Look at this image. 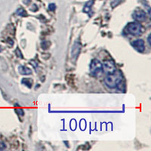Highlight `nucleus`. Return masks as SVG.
I'll return each mask as SVG.
<instances>
[{
  "label": "nucleus",
  "instance_id": "nucleus-1",
  "mask_svg": "<svg viewBox=\"0 0 151 151\" xmlns=\"http://www.w3.org/2000/svg\"><path fill=\"white\" fill-rule=\"evenodd\" d=\"M122 79V76L119 71L114 72L113 73L110 74L105 78L104 83L106 86L110 88H114L117 87L119 84L121 83Z\"/></svg>",
  "mask_w": 151,
  "mask_h": 151
},
{
  "label": "nucleus",
  "instance_id": "nucleus-2",
  "mask_svg": "<svg viewBox=\"0 0 151 151\" xmlns=\"http://www.w3.org/2000/svg\"><path fill=\"white\" fill-rule=\"evenodd\" d=\"M125 31L128 33H130L134 36H138L141 34L142 31V27L139 23L132 22L128 24V26L125 28Z\"/></svg>",
  "mask_w": 151,
  "mask_h": 151
},
{
  "label": "nucleus",
  "instance_id": "nucleus-3",
  "mask_svg": "<svg viewBox=\"0 0 151 151\" xmlns=\"http://www.w3.org/2000/svg\"><path fill=\"white\" fill-rule=\"evenodd\" d=\"M90 72L92 76H98L103 72V66L99 60H93L90 64Z\"/></svg>",
  "mask_w": 151,
  "mask_h": 151
},
{
  "label": "nucleus",
  "instance_id": "nucleus-4",
  "mask_svg": "<svg viewBox=\"0 0 151 151\" xmlns=\"http://www.w3.org/2000/svg\"><path fill=\"white\" fill-rule=\"evenodd\" d=\"M102 66H103V71H104L107 75L113 73L116 71L115 63L113 60H105Z\"/></svg>",
  "mask_w": 151,
  "mask_h": 151
},
{
  "label": "nucleus",
  "instance_id": "nucleus-5",
  "mask_svg": "<svg viewBox=\"0 0 151 151\" xmlns=\"http://www.w3.org/2000/svg\"><path fill=\"white\" fill-rule=\"evenodd\" d=\"M132 17L137 21H144L146 19V13L141 9H137L133 13Z\"/></svg>",
  "mask_w": 151,
  "mask_h": 151
},
{
  "label": "nucleus",
  "instance_id": "nucleus-6",
  "mask_svg": "<svg viewBox=\"0 0 151 151\" xmlns=\"http://www.w3.org/2000/svg\"><path fill=\"white\" fill-rule=\"evenodd\" d=\"M132 45L139 52H143L145 50L144 42L142 40H137L135 41L132 42Z\"/></svg>",
  "mask_w": 151,
  "mask_h": 151
},
{
  "label": "nucleus",
  "instance_id": "nucleus-7",
  "mask_svg": "<svg viewBox=\"0 0 151 151\" xmlns=\"http://www.w3.org/2000/svg\"><path fill=\"white\" fill-rule=\"evenodd\" d=\"M19 71L21 74H24V75H28V74L31 73V70H29L27 67H24V66H21L19 67Z\"/></svg>",
  "mask_w": 151,
  "mask_h": 151
},
{
  "label": "nucleus",
  "instance_id": "nucleus-8",
  "mask_svg": "<svg viewBox=\"0 0 151 151\" xmlns=\"http://www.w3.org/2000/svg\"><path fill=\"white\" fill-rule=\"evenodd\" d=\"M92 4H93V0L89 1V2H88L87 3H86V5H85L84 12H86V13H88V12H89V10L91 9V5H92Z\"/></svg>",
  "mask_w": 151,
  "mask_h": 151
},
{
  "label": "nucleus",
  "instance_id": "nucleus-9",
  "mask_svg": "<svg viewBox=\"0 0 151 151\" xmlns=\"http://www.w3.org/2000/svg\"><path fill=\"white\" fill-rule=\"evenodd\" d=\"M22 83H24V85H26V86L29 88H30L31 86H32V82L30 81V79H27H27H23Z\"/></svg>",
  "mask_w": 151,
  "mask_h": 151
},
{
  "label": "nucleus",
  "instance_id": "nucleus-10",
  "mask_svg": "<svg viewBox=\"0 0 151 151\" xmlns=\"http://www.w3.org/2000/svg\"><path fill=\"white\" fill-rule=\"evenodd\" d=\"M17 14L18 15H21V16H24V15H27V13L25 12V10L22 9H20L17 11Z\"/></svg>",
  "mask_w": 151,
  "mask_h": 151
},
{
  "label": "nucleus",
  "instance_id": "nucleus-11",
  "mask_svg": "<svg viewBox=\"0 0 151 151\" xmlns=\"http://www.w3.org/2000/svg\"><path fill=\"white\" fill-rule=\"evenodd\" d=\"M55 8H56L55 7V5L53 3L50 4L49 6H48V9H49V10H51V11H54L55 9Z\"/></svg>",
  "mask_w": 151,
  "mask_h": 151
},
{
  "label": "nucleus",
  "instance_id": "nucleus-12",
  "mask_svg": "<svg viewBox=\"0 0 151 151\" xmlns=\"http://www.w3.org/2000/svg\"><path fill=\"white\" fill-rule=\"evenodd\" d=\"M16 111H17V113H18V115H21V116H24V111H23L22 109H17L16 110Z\"/></svg>",
  "mask_w": 151,
  "mask_h": 151
},
{
  "label": "nucleus",
  "instance_id": "nucleus-13",
  "mask_svg": "<svg viewBox=\"0 0 151 151\" xmlns=\"http://www.w3.org/2000/svg\"><path fill=\"white\" fill-rule=\"evenodd\" d=\"M5 147H6L5 144H4L3 142H1V141H0V150H2L5 149Z\"/></svg>",
  "mask_w": 151,
  "mask_h": 151
},
{
  "label": "nucleus",
  "instance_id": "nucleus-14",
  "mask_svg": "<svg viewBox=\"0 0 151 151\" xmlns=\"http://www.w3.org/2000/svg\"><path fill=\"white\" fill-rule=\"evenodd\" d=\"M148 43H149L150 45L151 44V42H150V35H149V36H148Z\"/></svg>",
  "mask_w": 151,
  "mask_h": 151
}]
</instances>
